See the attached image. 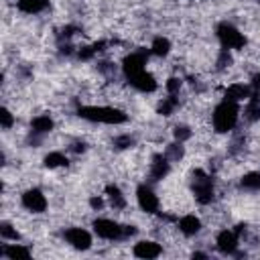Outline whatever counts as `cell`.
Returning <instances> with one entry per match:
<instances>
[{
    "mask_svg": "<svg viewBox=\"0 0 260 260\" xmlns=\"http://www.w3.org/2000/svg\"><path fill=\"white\" fill-rule=\"evenodd\" d=\"M61 238L67 246H71L73 250H79V252H87L91 246H93V236L89 230L81 228V225H69V228H63L61 232Z\"/></svg>",
    "mask_w": 260,
    "mask_h": 260,
    "instance_id": "cell-6",
    "label": "cell"
},
{
    "mask_svg": "<svg viewBox=\"0 0 260 260\" xmlns=\"http://www.w3.org/2000/svg\"><path fill=\"white\" fill-rule=\"evenodd\" d=\"M112 146H114V150H120V152L122 150H130V148L136 146V136L130 134V132H122V134L112 138Z\"/></svg>",
    "mask_w": 260,
    "mask_h": 260,
    "instance_id": "cell-25",
    "label": "cell"
},
{
    "mask_svg": "<svg viewBox=\"0 0 260 260\" xmlns=\"http://www.w3.org/2000/svg\"><path fill=\"white\" fill-rule=\"evenodd\" d=\"M0 238H2L4 242H18V240H20V232L16 230L14 223H10L8 219H4V221L0 223Z\"/></svg>",
    "mask_w": 260,
    "mask_h": 260,
    "instance_id": "cell-26",
    "label": "cell"
},
{
    "mask_svg": "<svg viewBox=\"0 0 260 260\" xmlns=\"http://www.w3.org/2000/svg\"><path fill=\"white\" fill-rule=\"evenodd\" d=\"M171 51H173V43H171L169 37L156 35V37L152 39V43H150V55H152V57H156V59H167V57L171 55Z\"/></svg>",
    "mask_w": 260,
    "mask_h": 260,
    "instance_id": "cell-19",
    "label": "cell"
},
{
    "mask_svg": "<svg viewBox=\"0 0 260 260\" xmlns=\"http://www.w3.org/2000/svg\"><path fill=\"white\" fill-rule=\"evenodd\" d=\"M179 108H181V95H171V93H167L165 98L158 100V104H156V114L169 118V116H173Z\"/></svg>",
    "mask_w": 260,
    "mask_h": 260,
    "instance_id": "cell-21",
    "label": "cell"
},
{
    "mask_svg": "<svg viewBox=\"0 0 260 260\" xmlns=\"http://www.w3.org/2000/svg\"><path fill=\"white\" fill-rule=\"evenodd\" d=\"M160 254H162V244L158 240H138L132 246V256L142 258V260L158 258Z\"/></svg>",
    "mask_w": 260,
    "mask_h": 260,
    "instance_id": "cell-14",
    "label": "cell"
},
{
    "mask_svg": "<svg viewBox=\"0 0 260 260\" xmlns=\"http://www.w3.org/2000/svg\"><path fill=\"white\" fill-rule=\"evenodd\" d=\"M14 8L20 14L35 16V14H43L45 10H49L51 8V2L49 0H16L14 2Z\"/></svg>",
    "mask_w": 260,
    "mask_h": 260,
    "instance_id": "cell-16",
    "label": "cell"
},
{
    "mask_svg": "<svg viewBox=\"0 0 260 260\" xmlns=\"http://www.w3.org/2000/svg\"><path fill=\"white\" fill-rule=\"evenodd\" d=\"M165 156L171 160V162H181L185 158V142H179V140H173V142H167L165 144Z\"/></svg>",
    "mask_w": 260,
    "mask_h": 260,
    "instance_id": "cell-24",
    "label": "cell"
},
{
    "mask_svg": "<svg viewBox=\"0 0 260 260\" xmlns=\"http://www.w3.org/2000/svg\"><path fill=\"white\" fill-rule=\"evenodd\" d=\"M134 91H138V93H154L156 89H158V79H156V75L152 73V71H148V69H142V71H138V73H134V75H130V77H126L124 79Z\"/></svg>",
    "mask_w": 260,
    "mask_h": 260,
    "instance_id": "cell-9",
    "label": "cell"
},
{
    "mask_svg": "<svg viewBox=\"0 0 260 260\" xmlns=\"http://www.w3.org/2000/svg\"><path fill=\"white\" fill-rule=\"evenodd\" d=\"M0 124H2V130L4 132L12 130V126L16 124V116L12 114V110L8 106H2V110H0Z\"/></svg>",
    "mask_w": 260,
    "mask_h": 260,
    "instance_id": "cell-29",
    "label": "cell"
},
{
    "mask_svg": "<svg viewBox=\"0 0 260 260\" xmlns=\"http://www.w3.org/2000/svg\"><path fill=\"white\" fill-rule=\"evenodd\" d=\"M183 85H185V81H183V77H179V75H169V77L165 79V91L171 93V95H181Z\"/></svg>",
    "mask_w": 260,
    "mask_h": 260,
    "instance_id": "cell-28",
    "label": "cell"
},
{
    "mask_svg": "<svg viewBox=\"0 0 260 260\" xmlns=\"http://www.w3.org/2000/svg\"><path fill=\"white\" fill-rule=\"evenodd\" d=\"M189 187H191V195H193L195 203H199L201 207H207V205L215 203L217 187H215V179L209 171L193 169L191 179H189Z\"/></svg>",
    "mask_w": 260,
    "mask_h": 260,
    "instance_id": "cell-3",
    "label": "cell"
},
{
    "mask_svg": "<svg viewBox=\"0 0 260 260\" xmlns=\"http://www.w3.org/2000/svg\"><path fill=\"white\" fill-rule=\"evenodd\" d=\"M171 132H173V140H179V142H187V140L193 138V128L189 124H185V122L175 124Z\"/></svg>",
    "mask_w": 260,
    "mask_h": 260,
    "instance_id": "cell-27",
    "label": "cell"
},
{
    "mask_svg": "<svg viewBox=\"0 0 260 260\" xmlns=\"http://www.w3.org/2000/svg\"><path fill=\"white\" fill-rule=\"evenodd\" d=\"M75 114L91 124H106V126H120L128 122V114L118 108V106H110V104H81Z\"/></svg>",
    "mask_w": 260,
    "mask_h": 260,
    "instance_id": "cell-1",
    "label": "cell"
},
{
    "mask_svg": "<svg viewBox=\"0 0 260 260\" xmlns=\"http://www.w3.org/2000/svg\"><path fill=\"white\" fill-rule=\"evenodd\" d=\"M213 244H215V250L219 254H223V256H236L238 250H240V246H242V240L238 238V234L234 230H228L225 228V230H219L215 234Z\"/></svg>",
    "mask_w": 260,
    "mask_h": 260,
    "instance_id": "cell-10",
    "label": "cell"
},
{
    "mask_svg": "<svg viewBox=\"0 0 260 260\" xmlns=\"http://www.w3.org/2000/svg\"><path fill=\"white\" fill-rule=\"evenodd\" d=\"M20 205L30 213H45L49 207V199L39 187H28L20 193Z\"/></svg>",
    "mask_w": 260,
    "mask_h": 260,
    "instance_id": "cell-8",
    "label": "cell"
},
{
    "mask_svg": "<svg viewBox=\"0 0 260 260\" xmlns=\"http://www.w3.org/2000/svg\"><path fill=\"white\" fill-rule=\"evenodd\" d=\"M55 130V118L51 114H37L32 120H30V130L32 134H39V136H47Z\"/></svg>",
    "mask_w": 260,
    "mask_h": 260,
    "instance_id": "cell-17",
    "label": "cell"
},
{
    "mask_svg": "<svg viewBox=\"0 0 260 260\" xmlns=\"http://www.w3.org/2000/svg\"><path fill=\"white\" fill-rule=\"evenodd\" d=\"M215 39H217L219 47L228 49V51H244L248 45L246 35L234 22H228V20H223L215 26Z\"/></svg>",
    "mask_w": 260,
    "mask_h": 260,
    "instance_id": "cell-4",
    "label": "cell"
},
{
    "mask_svg": "<svg viewBox=\"0 0 260 260\" xmlns=\"http://www.w3.org/2000/svg\"><path fill=\"white\" fill-rule=\"evenodd\" d=\"M240 116H242L240 104L221 98V102H217L213 106L209 122H211V128L215 134H228V132H234L238 128Z\"/></svg>",
    "mask_w": 260,
    "mask_h": 260,
    "instance_id": "cell-2",
    "label": "cell"
},
{
    "mask_svg": "<svg viewBox=\"0 0 260 260\" xmlns=\"http://www.w3.org/2000/svg\"><path fill=\"white\" fill-rule=\"evenodd\" d=\"M43 167L49 169V171H55V169H63V167H69V156L61 150H51L43 156Z\"/></svg>",
    "mask_w": 260,
    "mask_h": 260,
    "instance_id": "cell-22",
    "label": "cell"
},
{
    "mask_svg": "<svg viewBox=\"0 0 260 260\" xmlns=\"http://www.w3.org/2000/svg\"><path fill=\"white\" fill-rule=\"evenodd\" d=\"M175 228L183 238H197L203 232V221L195 213H183L181 217H177Z\"/></svg>",
    "mask_w": 260,
    "mask_h": 260,
    "instance_id": "cell-12",
    "label": "cell"
},
{
    "mask_svg": "<svg viewBox=\"0 0 260 260\" xmlns=\"http://www.w3.org/2000/svg\"><path fill=\"white\" fill-rule=\"evenodd\" d=\"M30 248H26L24 244H16V242H12V244H4L2 248H0V256H4V258H8V260H16V258H30Z\"/></svg>",
    "mask_w": 260,
    "mask_h": 260,
    "instance_id": "cell-23",
    "label": "cell"
},
{
    "mask_svg": "<svg viewBox=\"0 0 260 260\" xmlns=\"http://www.w3.org/2000/svg\"><path fill=\"white\" fill-rule=\"evenodd\" d=\"M91 230L104 242H126L124 223H120L112 217H95L91 221Z\"/></svg>",
    "mask_w": 260,
    "mask_h": 260,
    "instance_id": "cell-5",
    "label": "cell"
},
{
    "mask_svg": "<svg viewBox=\"0 0 260 260\" xmlns=\"http://www.w3.org/2000/svg\"><path fill=\"white\" fill-rule=\"evenodd\" d=\"M87 203H89V209H91V211H102L104 207H108L106 195H91Z\"/></svg>",
    "mask_w": 260,
    "mask_h": 260,
    "instance_id": "cell-31",
    "label": "cell"
},
{
    "mask_svg": "<svg viewBox=\"0 0 260 260\" xmlns=\"http://www.w3.org/2000/svg\"><path fill=\"white\" fill-rule=\"evenodd\" d=\"M244 110H242V116L248 124H254V122H260V91H252V95L244 102Z\"/></svg>",
    "mask_w": 260,
    "mask_h": 260,
    "instance_id": "cell-18",
    "label": "cell"
},
{
    "mask_svg": "<svg viewBox=\"0 0 260 260\" xmlns=\"http://www.w3.org/2000/svg\"><path fill=\"white\" fill-rule=\"evenodd\" d=\"M85 150H87V142L81 140V138H75V140H71L67 144V152L69 154H83Z\"/></svg>",
    "mask_w": 260,
    "mask_h": 260,
    "instance_id": "cell-30",
    "label": "cell"
},
{
    "mask_svg": "<svg viewBox=\"0 0 260 260\" xmlns=\"http://www.w3.org/2000/svg\"><path fill=\"white\" fill-rule=\"evenodd\" d=\"M252 87L248 81H232L225 89H223V100L236 102V104H244L250 95H252Z\"/></svg>",
    "mask_w": 260,
    "mask_h": 260,
    "instance_id": "cell-15",
    "label": "cell"
},
{
    "mask_svg": "<svg viewBox=\"0 0 260 260\" xmlns=\"http://www.w3.org/2000/svg\"><path fill=\"white\" fill-rule=\"evenodd\" d=\"M104 195H106V201H108L110 209H114V211H126L128 209V199H126V195H124L120 185L108 183L104 187Z\"/></svg>",
    "mask_w": 260,
    "mask_h": 260,
    "instance_id": "cell-13",
    "label": "cell"
},
{
    "mask_svg": "<svg viewBox=\"0 0 260 260\" xmlns=\"http://www.w3.org/2000/svg\"><path fill=\"white\" fill-rule=\"evenodd\" d=\"M136 195V205L140 207L142 213L146 215H156L160 211V197L156 195V191L152 189L150 183H140L134 191Z\"/></svg>",
    "mask_w": 260,
    "mask_h": 260,
    "instance_id": "cell-7",
    "label": "cell"
},
{
    "mask_svg": "<svg viewBox=\"0 0 260 260\" xmlns=\"http://www.w3.org/2000/svg\"><path fill=\"white\" fill-rule=\"evenodd\" d=\"M171 160L165 156V152H154L148 160V183H160L171 173Z\"/></svg>",
    "mask_w": 260,
    "mask_h": 260,
    "instance_id": "cell-11",
    "label": "cell"
},
{
    "mask_svg": "<svg viewBox=\"0 0 260 260\" xmlns=\"http://www.w3.org/2000/svg\"><path fill=\"white\" fill-rule=\"evenodd\" d=\"M238 189L246 193H260V171H246L238 179Z\"/></svg>",
    "mask_w": 260,
    "mask_h": 260,
    "instance_id": "cell-20",
    "label": "cell"
}]
</instances>
